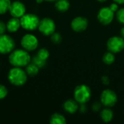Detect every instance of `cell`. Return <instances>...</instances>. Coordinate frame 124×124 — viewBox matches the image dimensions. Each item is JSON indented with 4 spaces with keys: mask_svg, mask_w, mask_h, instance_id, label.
Segmentation results:
<instances>
[{
    "mask_svg": "<svg viewBox=\"0 0 124 124\" xmlns=\"http://www.w3.org/2000/svg\"><path fill=\"white\" fill-rule=\"evenodd\" d=\"M10 5V0H0V15H4L9 12Z\"/></svg>",
    "mask_w": 124,
    "mask_h": 124,
    "instance_id": "cell-20",
    "label": "cell"
},
{
    "mask_svg": "<svg viewBox=\"0 0 124 124\" xmlns=\"http://www.w3.org/2000/svg\"><path fill=\"white\" fill-rule=\"evenodd\" d=\"M20 44L24 49L28 52H31L37 49L39 46V40L33 34L27 33L22 37Z\"/></svg>",
    "mask_w": 124,
    "mask_h": 124,
    "instance_id": "cell-9",
    "label": "cell"
},
{
    "mask_svg": "<svg viewBox=\"0 0 124 124\" xmlns=\"http://www.w3.org/2000/svg\"><path fill=\"white\" fill-rule=\"evenodd\" d=\"M8 94V90L7 87L2 84H0V100L4 99Z\"/></svg>",
    "mask_w": 124,
    "mask_h": 124,
    "instance_id": "cell-25",
    "label": "cell"
},
{
    "mask_svg": "<svg viewBox=\"0 0 124 124\" xmlns=\"http://www.w3.org/2000/svg\"><path fill=\"white\" fill-rule=\"evenodd\" d=\"M117 20L122 25H124V8H120L118 9L116 14Z\"/></svg>",
    "mask_w": 124,
    "mask_h": 124,
    "instance_id": "cell-24",
    "label": "cell"
},
{
    "mask_svg": "<svg viewBox=\"0 0 124 124\" xmlns=\"http://www.w3.org/2000/svg\"><path fill=\"white\" fill-rule=\"evenodd\" d=\"M102 82L105 84V85H108V84H109V83H110V79H109V78L108 77V76H102Z\"/></svg>",
    "mask_w": 124,
    "mask_h": 124,
    "instance_id": "cell-29",
    "label": "cell"
},
{
    "mask_svg": "<svg viewBox=\"0 0 124 124\" xmlns=\"http://www.w3.org/2000/svg\"><path fill=\"white\" fill-rule=\"evenodd\" d=\"M121 36L124 39V26L121 28Z\"/></svg>",
    "mask_w": 124,
    "mask_h": 124,
    "instance_id": "cell-32",
    "label": "cell"
},
{
    "mask_svg": "<svg viewBox=\"0 0 124 124\" xmlns=\"http://www.w3.org/2000/svg\"><path fill=\"white\" fill-rule=\"evenodd\" d=\"M70 2L68 0H57L55 1L56 9L61 12H66L70 8Z\"/></svg>",
    "mask_w": 124,
    "mask_h": 124,
    "instance_id": "cell-16",
    "label": "cell"
},
{
    "mask_svg": "<svg viewBox=\"0 0 124 124\" xmlns=\"http://www.w3.org/2000/svg\"><path fill=\"white\" fill-rule=\"evenodd\" d=\"M15 49V41L10 36L5 33L0 35V54H9Z\"/></svg>",
    "mask_w": 124,
    "mask_h": 124,
    "instance_id": "cell-5",
    "label": "cell"
},
{
    "mask_svg": "<svg viewBox=\"0 0 124 124\" xmlns=\"http://www.w3.org/2000/svg\"><path fill=\"white\" fill-rule=\"evenodd\" d=\"M6 24H7V30L9 33H15L21 27L20 19L14 17L10 18Z\"/></svg>",
    "mask_w": 124,
    "mask_h": 124,
    "instance_id": "cell-14",
    "label": "cell"
},
{
    "mask_svg": "<svg viewBox=\"0 0 124 124\" xmlns=\"http://www.w3.org/2000/svg\"><path fill=\"white\" fill-rule=\"evenodd\" d=\"M118 102L116 93L112 89H107L102 91L100 95V102L106 108H112Z\"/></svg>",
    "mask_w": 124,
    "mask_h": 124,
    "instance_id": "cell-6",
    "label": "cell"
},
{
    "mask_svg": "<svg viewBox=\"0 0 124 124\" xmlns=\"http://www.w3.org/2000/svg\"><path fill=\"white\" fill-rule=\"evenodd\" d=\"M114 15V12L112 11L109 7H104L99 10L97 13V20L103 25H108L113 22Z\"/></svg>",
    "mask_w": 124,
    "mask_h": 124,
    "instance_id": "cell-10",
    "label": "cell"
},
{
    "mask_svg": "<svg viewBox=\"0 0 124 124\" xmlns=\"http://www.w3.org/2000/svg\"><path fill=\"white\" fill-rule=\"evenodd\" d=\"M51 41H52V43H54L55 44H60L62 42V37L60 33H57V32H54L51 35Z\"/></svg>",
    "mask_w": 124,
    "mask_h": 124,
    "instance_id": "cell-23",
    "label": "cell"
},
{
    "mask_svg": "<svg viewBox=\"0 0 124 124\" xmlns=\"http://www.w3.org/2000/svg\"><path fill=\"white\" fill-rule=\"evenodd\" d=\"M21 27L27 31H33L38 28L40 19L39 17L33 13H25L20 18Z\"/></svg>",
    "mask_w": 124,
    "mask_h": 124,
    "instance_id": "cell-4",
    "label": "cell"
},
{
    "mask_svg": "<svg viewBox=\"0 0 124 124\" xmlns=\"http://www.w3.org/2000/svg\"><path fill=\"white\" fill-rule=\"evenodd\" d=\"M102 103L101 102H94L93 105H92V110L94 112H98L101 110V108H102Z\"/></svg>",
    "mask_w": 124,
    "mask_h": 124,
    "instance_id": "cell-26",
    "label": "cell"
},
{
    "mask_svg": "<svg viewBox=\"0 0 124 124\" xmlns=\"http://www.w3.org/2000/svg\"><path fill=\"white\" fill-rule=\"evenodd\" d=\"M113 1L118 4H124V0H113Z\"/></svg>",
    "mask_w": 124,
    "mask_h": 124,
    "instance_id": "cell-31",
    "label": "cell"
},
{
    "mask_svg": "<svg viewBox=\"0 0 124 124\" xmlns=\"http://www.w3.org/2000/svg\"><path fill=\"white\" fill-rule=\"evenodd\" d=\"M98 1H100V2H104V1H107V0H97Z\"/></svg>",
    "mask_w": 124,
    "mask_h": 124,
    "instance_id": "cell-35",
    "label": "cell"
},
{
    "mask_svg": "<svg viewBox=\"0 0 124 124\" xmlns=\"http://www.w3.org/2000/svg\"><path fill=\"white\" fill-rule=\"evenodd\" d=\"M7 30V24L0 20V35L4 34Z\"/></svg>",
    "mask_w": 124,
    "mask_h": 124,
    "instance_id": "cell-27",
    "label": "cell"
},
{
    "mask_svg": "<svg viewBox=\"0 0 124 124\" xmlns=\"http://www.w3.org/2000/svg\"><path fill=\"white\" fill-rule=\"evenodd\" d=\"M100 118L105 123L110 122L113 118V112L110 108H106L102 109L100 112Z\"/></svg>",
    "mask_w": 124,
    "mask_h": 124,
    "instance_id": "cell-15",
    "label": "cell"
},
{
    "mask_svg": "<svg viewBox=\"0 0 124 124\" xmlns=\"http://www.w3.org/2000/svg\"><path fill=\"white\" fill-rule=\"evenodd\" d=\"M36 55L39 57H40L41 59L46 61V60L49 57V52L46 48H41V49H39V51L37 52Z\"/></svg>",
    "mask_w": 124,
    "mask_h": 124,
    "instance_id": "cell-22",
    "label": "cell"
},
{
    "mask_svg": "<svg viewBox=\"0 0 124 124\" xmlns=\"http://www.w3.org/2000/svg\"><path fill=\"white\" fill-rule=\"evenodd\" d=\"M49 123L52 124H65V118L60 113H54L49 120Z\"/></svg>",
    "mask_w": 124,
    "mask_h": 124,
    "instance_id": "cell-17",
    "label": "cell"
},
{
    "mask_svg": "<svg viewBox=\"0 0 124 124\" xmlns=\"http://www.w3.org/2000/svg\"><path fill=\"white\" fill-rule=\"evenodd\" d=\"M116 60V57L114 53L111 52H105L102 57V61L106 65H111L113 64Z\"/></svg>",
    "mask_w": 124,
    "mask_h": 124,
    "instance_id": "cell-19",
    "label": "cell"
},
{
    "mask_svg": "<svg viewBox=\"0 0 124 124\" xmlns=\"http://www.w3.org/2000/svg\"><path fill=\"white\" fill-rule=\"evenodd\" d=\"M38 28L43 35L51 36L54 32H55L56 25L52 19L44 17L40 20Z\"/></svg>",
    "mask_w": 124,
    "mask_h": 124,
    "instance_id": "cell-8",
    "label": "cell"
},
{
    "mask_svg": "<svg viewBox=\"0 0 124 124\" xmlns=\"http://www.w3.org/2000/svg\"><path fill=\"white\" fill-rule=\"evenodd\" d=\"M74 100L78 104L87 103L92 97V92L90 88L85 84L77 86L73 92Z\"/></svg>",
    "mask_w": 124,
    "mask_h": 124,
    "instance_id": "cell-3",
    "label": "cell"
},
{
    "mask_svg": "<svg viewBox=\"0 0 124 124\" xmlns=\"http://www.w3.org/2000/svg\"><path fill=\"white\" fill-rule=\"evenodd\" d=\"M7 78L9 83L12 85L21 86L26 83L28 80V74L22 68L13 67L9 70Z\"/></svg>",
    "mask_w": 124,
    "mask_h": 124,
    "instance_id": "cell-2",
    "label": "cell"
},
{
    "mask_svg": "<svg viewBox=\"0 0 124 124\" xmlns=\"http://www.w3.org/2000/svg\"><path fill=\"white\" fill-rule=\"evenodd\" d=\"M44 1V0H36V1L38 4H41V3H42Z\"/></svg>",
    "mask_w": 124,
    "mask_h": 124,
    "instance_id": "cell-33",
    "label": "cell"
},
{
    "mask_svg": "<svg viewBox=\"0 0 124 124\" xmlns=\"http://www.w3.org/2000/svg\"><path fill=\"white\" fill-rule=\"evenodd\" d=\"M80 105H81V106H80V108H78L80 112H81V113H86V110H87V109H86V104H80Z\"/></svg>",
    "mask_w": 124,
    "mask_h": 124,
    "instance_id": "cell-30",
    "label": "cell"
},
{
    "mask_svg": "<svg viewBox=\"0 0 124 124\" xmlns=\"http://www.w3.org/2000/svg\"><path fill=\"white\" fill-rule=\"evenodd\" d=\"M31 60L28 52L24 49H14L9 55V62L13 67H26Z\"/></svg>",
    "mask_w": 124,
    "mask_h": 124,
    "instance_id": "cell-1",
    "label": "cell"
},
{
    "mask_svg": "<svg viewBox=\"0 0 124 124\" xmlns=\"http://www.w3.org/2000/svg\"><path fill=\"white\" fill-rule=\"evenodd\" d=\"M89 25L88 20L84 17H76L73 19L70 23L71 28L75 31L78 33H81L84 31Z\"/></svg>",
    "mask_w": 124,
    "mask_h": 124,
    "instance_id": "cell-12",
    "label": "cell"
},
{
    "mask_svg": "<svg viewBox=\"0 0 124 124\" xmlns=\"http://www.w3.org/2000/svg\"><path fill=\"white\" fill-rule=\"evenodd\" d=\"M107 47L108 51L114 54L122 52L124 49V39L118 36L110 37L107 41Z\"/></svg>",
    "mask_w": 124,
    "mask_h": 124,
    "instance_id": "cell-7",
    "label": "cell"
},
{
    "mask_svg": "<svg viewBox=\"0 0 124 124\" xmlns=\"http://www.w3.org/2000/svg\"><path fill=\"white\" fill-rule=\"evenodd\" d=\"M110 9L112 10V11H113L114 12H117L118 11V4H117V3H112L110 5Z\"/></svg>",
    "mask_w": 124,
    "mask_h": 124,
    "instance_id": "cell-28",
    "label": "cell"
},
{
    "mask_svg": "<svg viewBox=\"0 0 124 124\" xmlns=\"http://www.w3.org/2000/svg\"><path fill=\"white\" fill-rule=\"evenodd\" d=\"M9 12L12 17L20 18L25 14L26 8L23 2L20 1H15L11 3Z\"/></svg>",
    "mask_w": 124,
    "mask_h": 124,
    "instance_id": "cell-11",
    "label": "cell"
},
{
    "mask_svg": "<svg viewBox=\"0 0 124 124\" xmlns=\"http://www.w3.org/2000/svg\"><path fill=\"white\" fill-rule=\"evenodd\" d=\"M39 68L36 66L35 64L32 63L31 62L25 67V71L28 74V76H35L39 73Z\"/></svg>",
    "mask_w": 124,
    "mask_h": 124,
    "instance_id": "cell-18",
    "label": "cell"
},
{
    "mask_svg": "<svg viewBox=\"0 0 124 124\" xmlns=\"http://www.w3.org/2000/svg\"><path fill=\"white\" fill-rule=\"evenodd\" d=\"M31 62L33 64H35L36 66H38L39 68H42L45 66L46 65V60H44L42 59H41L40 57H39L37 55L31 57Z\"/></svg>",
    "mask_w": 124,
    "mask_h": 124,
    "instance_id": "cell-21",
    "label": "cell"
},
{
    "mask_svg": "<svg viewBox=\"0 0 124 124\" xmlns=\"http://www.w3.org/2000/svg\"><path fill=\"white\" fill-rule=\"evenodd\" d=\"M44 1H49V2H54V1H56L57 0H44Z\"/></svg>",
    "mask_w": 124,
    "mask_h": 124,
    "instance_id": "cell-34",
    "label": "cell"
},
{
    "mask_svg": "<svg viewBox=\"0 0 124 124\" xmlns=\"http://www.w3.org/2000/svg\"><path fill=\"white\" fill-rule=\"evenodd\" d=\"M62 108L64 110L66 111L67 113L70 114H74L78 111L79 106H78V103L75 100L69 99L63 103Z\"/></svg>",
    "mask_w": 124,
    "mask_h": 124,
    "instance_id": "cell-13",
    "label": "cell"
}]
</instances>
